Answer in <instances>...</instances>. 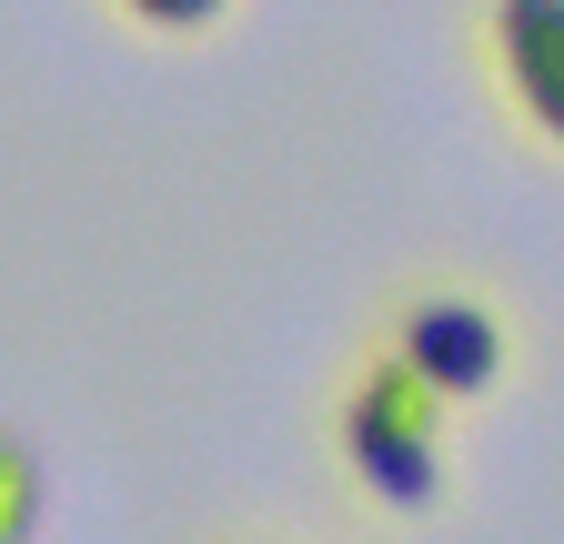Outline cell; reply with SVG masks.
I'll return each mask as SVG.
<instances>
[{
    "instance_id": "2",
    "label": "cell",
    "mask_w": 564,
    "mask_h": 544,
    "mask_svg": "<svg viewBox=\"0 0 564 544\" xmlns=\"http://www.w3.org/2000/svg\"><path fill=\"white\" fill-rule=\"evenodd\" d=\"M393 353L434 383L444 403H484L494 383L514 373V333H505V313L494 303H474V293H413L403 313H393Z\"/></svg>"
},
{
    "instance_id": "6",
    "label": "cell",
    "mask_w": 564,
    "mask_h": 544,
    "mask_svg": "<svg viewBox=\"0 0 564 544\" xmlns=\"http://www.w3.org/2000/svg\"><path fill=\"white\" fill-rule=\"evenodd\" d=\"M252 544H272V534H252Z\"/></svg>"
},
{
    "instance_id": "4",
    "label": "cell",
    "mask_w": 564,
    "mask_h": 544,
    "mask_svg": "<svg viewBox=\"0 0 564 544\" xmlns=\"http://www.w3.org/2000/svg\"><path fill=\"white\" fill-rule=\"evenodd\" d=\"M41 504H51L41 454H31L21 434H0V544H31V534H41Z\"/></svg>"
},
{
    "instance_id": "3",
    "label": "cell",
    "mask_w": 564,
    "mask_h": 544,
    "mask_svg": "<svg viewBox=\"0 0 564 544\" xmlns=\"http://www.w3.org/2000/svg\"><path fill=\"white\" fill-rule=\"evenodd\" d=\"M484 61L505 111L564 152V0H484Z\"/></svg>"
},
{
    "instance_id": "5",
    "label": "cell",
    "mask_w": 564,
    "mask_h": 544,
    "mask_svg": "<svg viewBox=\"0 0 564 544\" xmlns=\"http://www.w3.org/2000/svg\"><path fill=\"white\" fill-rule=\"evenodd\" d=\"M111 11H121L131 31H162V41H202L212 21L232 11V0H111Z\"/></svg>"
},
{
    "instance_id": "1",
    "label": "cell",
    "mask_w": 564,
    "mask_h": 544,
    "mask_svg": "<svg viewBox=\"0 0 564 544\" xmlns=\"http://www.w3.org/2000/svg\"><path fill=\"white\" fill-rule=\"evenodd\" d=\"M444 414L454 403L383 344L364 373L343 383V414H333L352 485H364L373 504H393V514H434L444 504Z\"/></svg>"
}]
</instances>
